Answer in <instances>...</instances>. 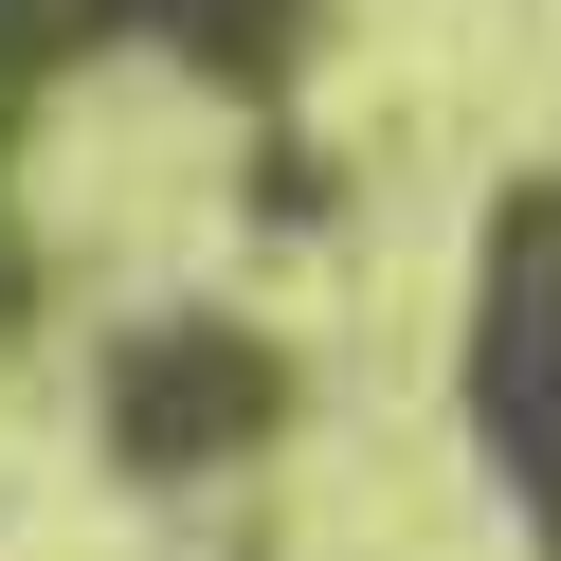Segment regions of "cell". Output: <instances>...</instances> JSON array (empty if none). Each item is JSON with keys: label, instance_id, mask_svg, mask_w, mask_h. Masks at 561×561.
Listing matches in <instances>:
<instances>
[{"label": "cell", "instance_id": "1", "mask_svg": "<svg viewBox=\"0 0 561 561\" xmlns=\"http://www.w3.org/2000/svg\"><path fill=\"white\" fill-rule=\"evenodd\" d=\"M471 416H489V453H507V489L543 507V561H561V199H507V236H489Z\"/></svg>", "mask_w": 561, "mask_h": 561}, {"label": "cell", "instance_id": "2", "mask_svg": "<svg viewBox=\"0 0 561 561\" xmlns=\"http://www.w3.org/2000/svg\"><path fill=\"white\" fill-rule=\"evenodd\" d=\"M272 416V363L236 327H182V344H127V453H163V471H182V453H218V435H254Z\"/></svg>", "mask_w": 561, "mask_h": 561}]
</instances>
